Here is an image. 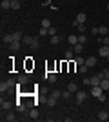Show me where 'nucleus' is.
<instances>
[{
  "label": "nucleus",
  "instance_id": "f257e3e1",
  "mask_svg": "<svg viewBox=\"0 0 109 122\" xmlns=\"http://www.w3.org/2000/svg\"><path fill=\"white\" fill-rule=\"evenodd\" d=\"M16 84V80H5V82H2L0 84V91L4 93V91H7V89H11V86H15Z\"/></svg>",
  "mask_w": 109,
  "mask_h": 122
},
{
  "label": "nucleus",
  "instance_id": "f03ea898",
  "mask_svg": "<svg viewBox=\"0 0 109 122\" xmlns=\"http://www.w3.org/2000/svg\"><path fill=\"white\" fill-rule=\"evenodd\" d=\"M104 78V73H98V75L91 76V86H100V82Z\"/></svg>",
  "mask_w": 109,
  "mask_h": 122
},
{
  "label": "nucleus",
  "instance_id": "7ed1b4c3",
  "mask_svg": "<svg viewBox=\"0 0 109 122\" xmlns=\"http://www.w3.org/2000/svg\"><path fill=\"white\" fill-rule=\"evenodd\" d=\"M102 95H104V89H102V87L100 86H93V89H91V97H102Z\"/></svg>",
  "mask_w": 109,
  "mask_h": 122
},
{
  "label": "nucleus",
  "instance_id": "20e7f679",
  "mask_svg": "<svg viewBox=\"0 0 109 122\" xmlns=\"http://www.w3.org/2000/svg\"><path fill=\"white\" fill-rule=\"evenodd\" d=\"M0 107H2V111H9L11 107H13V102H11V100H4V98H2V100H0Z\"/></svg>",
  "mask_w": 109,
  "mask_h": 122
},
{
  "label": "nucleus",
  "instance_id": "39448f33",
  "mask_svg": "<svg viewBox=\"0 0 109 122\" xmlns=\"http://www.w3.org/2000/svg\"><path fill=\"white\" fill-rule=\"evenodd\" d=\"M29 82V76L27 75H18V78H16V86H24V84H27Z\"/></svg>",
  "mask_w": 109,
  "mask_h": 122
},
{
  "label": "nucleus",
  "instance_id": "423d86ee",
  "mask_svg": "<svg viewBox=\"0 0 109 122\" xmlns=\"http://www.w3.org/2000/svg\"><path fill=\"white\" fill-rule=\"evenodd\" d=\"M20 46H22V40H15V42H11V44H9V51H13V53H15V51L20 49Z\"/></svg>",
  "mask_w": 109,
  "mask_h": 122
},
{
  "label": "nucleus",
  "instance_id": "0eeeda50",
  "mask_svg": "<svg viewBox=\"0 0 109 122\" xmlns=\"http://www.w3.org/2000/svg\"><path fill=\"white\" fill-rule=\"evenodd\" d=\"M85 98H87V93L85 91H76V104H82Z\"/></svg>",
  "mask_w": 109,
  "mask_h": 122
},
{
  "label": "nucleus",
  "instance_id": "6e6552de",
  "mask_svg": "<svg viewBox=\"0 0 109 122\" xmlns=\"http://www.w3.org/2000/svg\"><path fill=\"white\" fill-rule=\"evenodd\" d=\"M85 18H87V16H85V13H78L76 18H75V24H84V22H85Z\"/></svg>",
  "mask_w": 109,
  "mask_h": 122
},
{
  "label": "nucleus",
  "instance_id": "1a4fd4ad",
  "mask_svg": "<svg viewBox=\"0 0 109 122\" xmlns=\"http://www.w3.org/2000/svg\"><path fill=\"white\" fill-rule=\"evenodd\" d=\"M64 56H66V60H67V62H71V60H75V56H76V55H75V51H73V49H67Z\"/></svg>",
  "mask_w": 109,
  "mask_h": 122
},
{
  "label": "nucleus",
  "instance_id": "9d476101",
  "mask_svg": "<svg viewBox=\"0 0 109 122\" xmlns=\"http://www.w3.org/2000/svg\"><path fill=\"white\" fill-rule=\"evenodd\" d=\"M73 51H75V55H80V53L84 51V44H80V42L75 44V46H73Z\"/></svg>",
  "mask_w": 109,
  "mask_h": 122
},
{
  "label": "nucleus",
  "instance_id": "9b49d317",
  "mask_svg": "<svg viewBox=\"0 0 109 122\" xmlns=\"http://www.w3.org/2000/svg\"><path fill=\"white\" fill-rule=\"evenodd\" d=\"M2 120H7V122H15L16 117L13 115V113H5V115H2Z\"/></svg>",
  "mask_w": 109,
  "mask_h": 122
},
{
  "label": "nucleus",
  "instance_id": "f8f14e48",
  "mask_svg": "<svg viewBox=\"0 0 109 122\" xmlns=\"http://www.w3.org/2000/svg\"><path fill=\"white\" fill-rule=\"evenodd\" d=\"M46 78H47V82H51V84H55V82H57V75H55V73H51V71L46 73Z\"/></svg>",
  "mask_w": 109,
  "mask_h": 122
},
{
  "label": "nucleus",
  "instance_id": "ddd939ff",
  "mask_svg": "<svg viewBox=\"0 0 109 122\" xmlns=\"http://www.w3.org/2000/svg\"><path fill=\"white\" fill-rule=\"evenodd\" d=\"M98 55H100V56H107V55H109V46H102V47L98 49Z\"/></svg>",
  "mask_w": 109,
  "mask_h": 122
},
{
  "label": "nucleus",
  "instance_id": "4468645a",
  "mask_svg": "<svg viewBox=\"0 0 109 122\" xmlns=\"http://www.w3.org/2000/svg\"><path fill=\"white\" fill-rule=\"evenodd\" d=\"M100 87H102V89H104V91H107L109 89V78H102V82H100Z\"/></svg>",
  "mask_w": 109,
  "mask_h": 122
},
{
  "label": "nucleus",
  "instance_id": "2eb2a0df",
  "mask_svg": "<svg viewBox=\"0 0 109 122\" xmlns=\"http://www.w3.org/2000/svg\"><path fill=\"white\" fill-rule=\"evenodd\" d=\"M85 66H89V67L96 66V58H95V56H89V58H85Z\"/></svg>",
  "mask_w": 109,
  "mask_h": 122
},
{
  "label": "nucleus",
  "instance_id": "dca6fc26",
  "mask_svg": "<svg viewBox=\"0 0 109 122\" xmlns=\"http://www.w3.org/2000/svg\"><path fill=\"white\" fill-rule=\"evenodd\" d=\"M67 42L71 44V46H75V44H78V36L76 35H69L67 36Z\"/></svg>",
  "mask_w": 109,
  "mask_h": 122
},
{
  "label": "nucleus",
  "instance_id": "f3484780",
  "mask_svg": "<svg viewBox=\"0 0 109 122\" xmlns=\"http://www.w3.org/2000/svg\"><path fill=\"white\" fill-rule=\"evenodd\" d=\"M75 27H76L80 33H85V31H87V25H85V22H84V24H75Z\"/></svg>",
  "mask_w": 109,
  "mask_h": 122
},
{
  "label": "nucleus",
  "instance_id": "a211bd4d",
  "mask_svg": "<svg viewBox=\"0 0 109 122\" xmlns=\"http://www.w3.org/2000/svg\"><path fill=\"white\" fill-rule=\"evenodd\" d=\"M0 5H2V11L11 9V2H9V0H2V4H0Z\"/></svg>",
  "mask_w": 109,
  "mask_h": 122
},
{
  "label": "nucleus",
  "instance_id": "6ab92c4d",
  "mask_svg": "<svg viewBox=\"0 0 109 122\" xmlns=\"http://www.w3.org/2000/svg\"><path fill=\"white\" fill-rule=\"evenodd\" d=\"M2 40H4V44H11V42H15V38H13V35H4Z\"/></svg>",
  "mask_w": 109,
  "mask_h": 122
},
{
  "label": "nucleus",
  "instance_id": "aec40b11",
  "mask_svg": "<svg viewBox=\"0 0 109 122\" xmlns=\"http://www.w3.org/2000/svg\"><path fill=\"white\" fill-rule=\"evenodd\" d=\"M109 118V113L107 111H100L98 113V120H107Z\"/></svg>",
  "mask_w": 109,
  "mask_h": 122
},
{
  "label": "nucleus",
  "instance_id": "412c9836",
  "mask_svg": "<svg viewBox=\"0 0 109 122\" xmlns=\"http://www.w3.org/2000/svg\"><path fill=\"white\" fill-rule=\"evenodd\" d=\"M49 27H40V29H38V36H46V35H49Z\"/></svg>",
  "mask_w": 109,
  "mask_h": 122
},
{
  "label": "nucleus",
  "instance_id": "4be33fe9",
  "mask_svg": "<svg viewBox=\"0 0 109 122\" xmlns=\"http://www.w3.org/2000/svg\"><path fill=\"white\" fill-rule=\"evenodd\" d=\"M67 89H69L71 93H76V91H78V89H76V84H75V82H69V84H67Z\"/></svg>",
  "mask_w": 109,
  "mask_h": 122
},
{
  "label": "nucleus",
  "instance_id": "5701e85b",
  "mask_svg": "<svg viewBox=\"0 0 109 122\" xmlns=\"http://www.w3.org/2000/svg\"><path fill=\"white\" fill-rule=\"evenodd\" d=\"M57 100H58V98H55V97H53V95H51V97L47 98V106H49V107H53V106H55V104H57Z\"/></svg>",
  "mask_w": 109,
  "mask_h": 122
},
{
  "label": "nucleus",
  "instance_id": "b1692460",
  "mask_svg": "<svg viewBox=\"0 0 109 122\" xmlns=\"http://www.w3.org/2000/svg\"><path fill=\"white\" fill-rule=\"evenodd\" d=\"M20 0H13V2H11V9H20Z\"/></svg>",
  "mask_w": 109,
  "mask_h": 122
},
{
  "label": "nucleus",
  "instance_id": "393cba45",
  "mask_svg": "<svg viewBox=\"0 0 109 122\" xmlns=\"http://www.w3.org/2000/svg\"><path fill=\"white\" fill-rule=\"evenodd\" d=\"M107 27H104V25H100V27H98V35H102V36H105V35H107Z\"/></svg>",
  "mask_w": 109,
  "mask_h": 122
},
{
  "label": "nucleus",
  "instance_id": "a878e982",
  "mask_svg": "<svg viewBox=\"0 0 109 122\" xmlns=\"http://www.w3.org/2000/svg\"><path fill=\"white\" fill-rule=\"evenodd\" d=\"M58 42H60V36L58 35H53L51 38H49V44H58Z\"/></svg>",
  "mask_w": 109,
  "mask_h": 122
},
{
  "label": "nucleus",
  "instance_id": "bb28decb",
  "mask_svg": "<svg viewBox=\"0 0 109 122\" xmlns=\"http://www.w3.org/2000/svg\"><path fill=\"white\" fill-rule=\"evenodd\" d=\"M29 117H31L33 120H35V118H38V111H36L35 107H31V111H29Z\"/></svg>",
  "mask_w": 109,
  "mask_h": 122
},
{
  "label": "nucleus",
  "instance_id": "cd10ccee",
  "mask_svg": "<svg viewBox=\"0 0 109 122\" xmlns=\"http://www.w3.org/2000/svg\"><path fill=\"white\" fill-rule=\"evenodd\" d=\"M78 42H80V44H85V42H87V36L84 35V33H80V35H78Z\"/></svg>",
  "mask_w": 109,
  "mask_h": 122
},
{
  "label": "nucleus",
  "instance_id": "c85d7f7f",
  "mask_svg": "<svg viewBox=\"0 0 109 122\" xmlns=\"http://www.w3.org/2000/svg\"><path fill=\"white\" fill-rule=\"evenodd\" d=\"M75 62H76V66H82V64H85V58H82V56H78V55H76Z\"/></svg>",
  "mask_w": 109,
  "mask_h": 122
},
{
  "label": "nucleus",
  "instance_id": "c756f323",
  "mask_svg": "<svg viewBox=\"0 0 109 122\" xmlns=\"http://www.w3.org/2000/svg\"><path fill=\"white\" fill-rule=\"evenodd\" d=\"M38 46H40V40H38V38H33L31 47H33V49H38Z\"/></svg>",
  "mask_w": 109,
  "mask_h": 122
},
{
  "label": "nucleus",
  "instance_id": "7c9ffc66",
  "mask_svg": "<svg viewBox=\"0 0 109 122\" xmlns=\"http://www.w3.org/2000/svg\"><path fill=\"white\" fill-rule=\"evenodd\" d=\"M13 38H15V40H22L24 36H22V33H20V31H15V33H13Z\"/></svg>",
  "mask_w": 109,
  "mask_h": 122
},
{
  "label": "nucleus",
  "instance_id": "2f4dec72",
  "mask_svg": "<svg viewBox=\"0 0 109 122\" xmlns=\"http://www.w3.org/2000/svg\"><path fill=\"white\" fill-rule=\"evenodd\" d=\"M42 27H51V20H49V18H44V20H42Z\"/></svg>",
  "mask_w": 109,
  "mask_h": 122
},
{
  "label": "nucleus",
  "instance_id": "473e14b6",
  "mask_svg": "<svg viewBox=\"0 0 109 122\" xmlns=\"http://www.w3.org/2000/svg\"><path fill=\"white\" fill-rule=\"evenodd\" d=\"M78 69H80V73H87V71H89V66L82 64V66H78Z\"/></svg>",
  "mask_w": 109,
  "mask_h": 122
},
{
  "label": "nucleus",
  "instance_id": "72a5a7b5",
  "mask_svg": "<svg viewBox=\"0 0 109 122\" xmlns=\"http://www.w3.org/2000/svg\"><path fill=\"white\" fill-rule=\"evenodd\" d=\"M22 42H24V44H29V46H31V42H33V36H24V38H22Z\"/></svg>",
  "mask_w": 109,
  "mask_h": 122
},
{
  "label": "nucleus",
  "instance_id": "f704fd0d",
  "mask_svg": "<svg viewBox=\"0 0 109 122\" xmlns=\"http://www.w3.org/2000/svg\"><path fill=\"white\" fill-rule=\"evenodd\" d=\"M69 97H71V91H69V89H66V91H62V98H66V100H67Z\"/></svg>",
  "mask_w": 109,
  "mask_h": 122
},
{
  "label": "nucleus",
  "instance_id": "c9c22d12",
  "mask_svg": "<svg viewBox=\"0 0 109 122\" xmlns=\"http://www.w3.org/2000/svg\"><path fill=\"white\" fill-rule=\"evenodd\" d=\"M51 95H53L55 98H60V97H62V91H58V89H55V91H53Z\"/></svg>",
  "mask_w": 109,
  "mask_h": 122
},
{
  "label": "nucleus",
  "instance_id": "e433bc0d",
  "mask_svg": "<svg viewBox=\"0 0 109 122\" xmlns=\"http://www.w3.org/2000/svg\"><path fill=\"white\" fill-rule=\"evenodd\" d=\"M47 31H49V36L57 35V27H53V25H51V27H49V29H47Z\"/></svg>",
  "mask_w": 109,
  "mask_h": 122
},
{
  "label": "nucleus",
  "instance_id": "4c0bfd02",
  "mask_svg": "<svg viewBox=\"0 0 109 122\" xmlns=\"http://www.w3.org/2000/svg\"><path fill=\"white\" fill-rule=\"evenodd\" d=\"M82 82H84V86H91V78H87V76H85Z\"/></svg>",
  "mask_w": 109,
  "mask_h": 122
},
{
  "label": "nucleus",
  "instance_id": "58836bf2",
  "mask_svg": "<svg viewBox=\"0 0 109 122\" xmlns=\"http://www.w3.org/2000/svg\"><path fill=\"white\" fill-rule=\"evenodd\" d=\"M102 44H104V46H109V36H107V35L104 36V40H102Z\"/></svg>",
  "mask_w": 109,
  "mask_h": 122
},
{
  "label": "nucleus",
  "instance_id": "ea45409f",
  "mask_svg": "<svg viewBox=\"0 0 109 122\" xmlns=\"http://www.w3.org/2000/svg\"><path fill=\"white\" fill-rule=\"evenodd\" d=\"M91 35H98V25H96V27H91Z\"/></svg>",
  "mask_w": 109,
  "mask_h": 122
},
{
  "label": "nucleus",
  "instance_id": "a19ab883",
  "mask_svg": "<svg viewBox=\"0 0 109 122\" xmlns=\"http://www.w3.org/2000/svg\"><path fill=\"white\" fill-rule=\"evenodd\" d=\"M102 73H104V76H105V78H109V69H104Z\"/></svg>",
  "mask_w": 109,
  "mask_h": 122
},
{
  "label": "nucleus",
  "instance_id": "79ce46f5",
  "mask_svg": "<svg viewBox=\"0 0 109 122\" xmlns=\"http://www.w3.org/2000/svg\"><path fill=\"white\" fill-rule=\"evenodd\" d=\"M105 58H107V62H109V55H107V56H105Z\"/></svg>",
  "mask_w": 109,
  "mask_h": 122
},
{
  "label": "nucleus",
  "instance_id": "37998d69",
  "mask_svg": "<svg viewBox=\"0 0 109 122\" xmlns=\"http://www.w3.org/2000/svg\"><path fill=\"white\" fill-rule=\"evenodd\" d=\"M107 11H109V4H107Z\"/></svg>",
  "mask_w": 109,
  "mask_h": 122
},
{
  "label": "nucleus",
  "instance_id": "c03bdc74",
  "mask_svg": "<svg viewBox=\"0 0 109 122\" xmlns=\"http://www.w3.org/2000/svg\"><path fill=\"white\" fill-rule=\"evenodd\" d=\"M9 2H13V0H9Z\"/></svg>",
  "mask_w": 109,
  "mask_h": 122
}]
</instances>
